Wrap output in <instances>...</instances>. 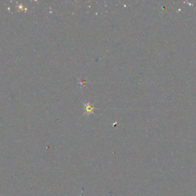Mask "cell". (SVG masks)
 Masks as SVG:
<instances>
[{
	"label": "cell",
	"instance_id": "cell-1",
	"mask_svg": "<svg viewBox=\"0 0 196 196\" xmlns=\"http://www.w3.org/2000/svg\"><path fill=\"white\" fill-rule=\"evenodd\" d=\"M85 107H86V113L89 115L90 113H94V108L93 106L90 104V103H87V104H85Z\"/></svg>",
	"mask_w": 196,
	"mask_h": 196
}]
</instances>
